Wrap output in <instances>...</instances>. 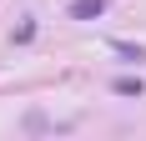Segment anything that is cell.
<instances>
[{
    "mask_svg": "<svg viewBox=\"0 0 146 141\" xmlns=\"http://www.w3.org/2000/svg\"><path fill=\"white\" fill-rule=\"evenodd\" d=\"M106 10V0H71V20H96Z\"/></svg>",
    "mask_w": 146,
    "mask_h": 141,
    "instance_id": "6da1fadb",
    "label": "cell"
},
{
    "mask_svg": "<svg viewBox=\"0 0 146 141\" xmlns=\"http://www.w3.org/2000/svg\"><path fill=\"white\" fill-rule=\"evenodd\" d=\"M116 91H121V96H141V81H136V76H121Z\"/></svg>",
    "mask_w": 146,
    "mask_h": 141,
    "instance_id": "7a4b0ae2",
    "label": "cell"
}]
</instances>
